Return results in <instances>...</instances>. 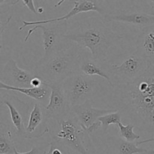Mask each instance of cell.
I'll return each mask as SVG.
<instances>
[{"label": "cell", "instance_id": "3957f363", "mask_svg": "<svg viewBox=\"0 0 154 154\" xmlns=\"http://www.w3.org/2000/svg\"><path fill=\"white\" fill-rule=\"evenodd\" d=\"M83 55V49L72 44L48 60H39L35 65L34 73L47 84L63 83L79 71Z\"/></svg>", "mask_w": 154, "mask_h": 154}, {"label": "cell", "instance_id": "8fae6325", "mask_svg": "<svg viewBox=\"0 0 154 154\" xmlns=\"http://www.w3.org/2000/svg\"><path fill=\"white\" fill-rule=\"evenodd\" d=\"M74 7L72 10L66 14L64 16L61 17H57L55 19H49V20H36V21H23V26H21L19 28L20 31L23 29L24 27L28 26H37V25H44V24L51 23L62 22V21H67L72 17L80 13H85V12L95 11L99 13L101 15H105V13L104 12L103 9L102 8L99 7L96 5V1H88V0H80V1H74Z\"/></svg>", "mask_w": 154, "mask_h": 154}, {"label": "cell", "instance_id": "ba28073f", "mask_svg": "<svg viewBox=\"0 0 154 154\" xmlns=\"http://www.w3.org/2000/svg\"><path fill=\"white\" fill-rule=\"evenodd\" d=\"M48 85L51 92L48 104L45 106V114L48 120L58 122L67 117L72 111V108L65 94L63 83Z\"/></svg>", "mask_w": 154, "mask_h": 154}, {"label": "cell", "instance_id": "4fadbf2b", "mask_svg": "<svg viewBox=\"0 0 154 154\" xmlns=\"http://www.w3.org/2000/svg\"><path fill=\"white\" fill-rule=\"evenodd\" d=\"M136 54L142 57L149 66L154 65V24L143 28L135 41Z\"/></svg>", "mask_w": 154, "mask_h": 154}, {"label": "cell", "instance_id": "603a6c76", "mask_svg": "<svg viewBox=\"0 0 154 154\" xmlns=\"http://www.w3.org/2000/svg\"><path fill=\"white\" fill-rule=\"evenodd\" d=\"M101 127H102V123H101V122L98 120L97 121H96L94 123H93V124H92L90 127L85 129V131L87 132V134H90V133H93V132H96V130H98V129Z\"/></svg>", "mask_w": 154, "mask_h": 154}, {"label": "cell", "instance_id": "484cf974", "mask_svg": "<svg viewBox=\"0 0 154 154\" xmlns=\"http://www.w3.org/2000/svg\"><path fill=\"white\" fill-rule=\"evenodd\" d=\"M142 154H154V147H153V148L149 149V150H147V151H146L145 153H144Z\"/></svg>", "mask_w": 154, "mask_h": 154}, {"label": "cell", "instance_id": "9c48e42d", "mask_svg": "<svg viewBox=\"0 0 154 154\" xmlns=\"http://www.w3.org/2000/svg\"><path fill=\"white\" fill-rule=\"evenodd\" d=\"M35 77L31 73L18 67L17 62L13 59L9 60L2 67L0 72V81L7 85L19 88L32 87V81Z\"/></svg>", "mask_w": 154, "mask_h": 154}, {"label": "cell", "instance_id": "44dd1931", "mask_svg": "<svg viewBox=\"0 0 154 154\" xmlns=\"http://www.w3.org/2000/svg\"><path fill=\"white\" fill-rule=\"evenodd\" d=\"M121 114L117 111L99 117V120L102 123V127L103 131L106 132L110 125L115 124L117 126L119 123H121Z\"/></svg>", "mask_w": 154, "mask_h": 154}, {"label": "cell", "instance_id": "d4e9b609", "mask_svg": "<svg viewBox=\"0 0 154 154\" xmlns=\"http://www.w3.org/2000/svg\"><path fill=\"white\" fill-rule=\"evenodd\" d=\"M150 142H154V138H150V139H145L142 140L141 141H138L137 142V145H141L143 144H147V143H150Z\"/></svg>", "mask_w": 154, "mask_h": 154}, {"label": "cell", "instance_id": "7402d4cb", "mask_svg": "<svg viewBox=\"0 0 154 154\" xmlns=\"http://www.w3.org/2000/svg\"><path fill=\"white\" fill-rule=\"evenodd\" d=\"M23 2V5L25 7H26L30 11L32 12L34 14H38V11L36 10V8L35 6V2L33 0H23L21 1Z\"/></svg>", "mask_w": 154, "mask_h": 154}, {"label": "cell", "instance_id": "6da1fadb", "mask_svg": "<svg viewBox=\"0 0 154 154\" xmlns=\"http://www.w3.org/2000/svg\"><path fill=\"white\" fill-rule=\"evenodd\" d=\"M111 104L141 137L154 138V65L134 83L114 86Z\"/></svg>", "mask_w": 154, "mask_h": 154}, {"label": "cell", "instance_id": "2e32d148", "mask_svg": "<svg viewBox=\"0 0 154 154\" xmlns=\"http://www.w3.org/2000/svg\"><path fill=\"white\" fill-rule=\"evenodd\" d=\"M0 89L2 90H5L8 91H14L17 93L26 95L31 99H35L36 102L42 104L43 106H45L48 99H50L51 96V89L47 84H44L39 87H28V88H19V87H14L11 86L7 85L3 82L0 81Z\"/></svg>", "mask_w": 154, "mask_h": 154}, {"label": "cell", "instance_id": "5b68a950", "mask_svg": "<svg viewBox=\"0 0 154 154\" xmlns=\"http://www.w3.org/2000/svg\"><path fill=\"white\" fill-rule=\"evenodd\" d=\"M57 123L60 125V130L54 137L56 144L66 146L80 154H88L84 145V138L87 133L72 111Z\"/></svg>", "mask_w": 154, "mask_h": 154}, {"label": "cell", "instance_id": "5bb4252c", "mask_svg": "<svg viewBox=\"0 0 154 154\" xmlns=\"http://www.w3.org/2000/svg\"><path fill=\"white\" fill-rule=\"evenodd\" d=\"M114 111H117L93 108L91 101H87L82 105L72 108V112L75 114L84 129L90 127L93 123L99 120V117Z\"/></svg>", "mask_w": 154, "mask_h": 154}, {"label": "cell", "instance_id": "ac0fdd59", "mask_svg": "<svg viewBox=\"0 0 154 154\" xmlns=\"http://www.w3.org/2000/svg\"><path fill=\"white\" fill-rule=\"evenodd\" d=\"M16 149L12 134L8 128H4L1 123L0 129V154H14Z\"/></svg>", "mask_w": 154, "mask_h": 154}, {"label": "cell", "instance_id": "e0dca14e", "mask_svg": "<svg viewBox=\"0 0 154 154\" xmlns=\"http://www.w3.org/2000/svg\"><path fill=\"white\" fill-rule=\"evenodd\" d=\"M79 71L87 76H99L100 78H104L108 81V84L112 88L114 87V84H113L111 78L107 69L105 70V69H102L99 65V62L93 60L92 57L83 55L81 63H80Z\"/></svg>", "mask_w": 154, "mask_h": 154}, {"label": "cell", "instance_id": "7a4b0ae2", "mask_svg": "<svg viewBox=\"0 0 154 154\" xmlns=\"http://www.w3.org/2000/svg\"><path fill=\"white\" fill-rule=\"evenodd\" d=\"M106 23L98 17L77 20L69 26L65 38L69 44L81 49L87 48L96 61H105L124 38L110 28Z\"/></svg>", "mask_w": 154, "mask_h": 154}, {"label": "cell", "instance_id": "ffe728a7", "mask_svg": "<svg viewBox=\"0 0 154 154\" xmlns=\"http://www.w3.org/2000/svg\"><path fill=\"white\" fill-rule=\"evenodd\" d=\"M117 128L119 129L120 136L125 141L129 142H134L137 140L141 138V135L134 132L135 126L132 123H128L127 125H123L122 123H120L117 125Z\"/></svg>", "mask_w": 154, "mask_h": 154}, {"label": "cell", "instance_id": "4316f807", "mask_svg": "<svg viewBox=\"0 0 154 154\" xmlns=\"http://www.w3.org/2000/svg\"><path fill=\"white\" fill-rule=\"evenodd\" d=\"M43 154H52V149H51V147H50L49 150H48V151H45Z\"/></svg>", "mask_w": 154, "mask_h": 154}, {"label": "cell", "instance_id": "7c38bea8", "mask_svg": "<svg viewBox=\"0 0 154 154\" xmlns=\"http://www.w3.org/2000/svg\"><path fill=\"white\" fill-rule=\"evenodd\" d=\"M48 120L45 114V106L38 102L35 103L29 116L26 128V139L38 138L45 134L48 133L49 128L47 125Z\"/></svg>", "mask_w": 154, "mask_h": 154}, {"label": "cell", "instance_id": "8992f818", "mask_svg": "<svg viewBox=\"0 0 154 154\" xmlns=\"http://www.w3.org/2000/svg\"><path fill=\"white\" fill-rule=\"evenodd\" d=\"M68 27L69 26L67 21L34 26L33 28L29 30L26 36L24 38V42H27L33 32L35 31L36 29H42L45 55L40 60H48L51 56L72 45L69 44L65 38V35L68 31Z\"/></svg>", "mask_w": 154, "mask_h": 154}, {"label": "cell", "instance_id": "83f0119b", "mask_svg": "<svg viewBox=\"0 0 154 154\" xmlns=\"http://www.w3.org/2000/svg\"><path fill=\"white\" fill-rule=\"evenodd\" d=\"M146 2H147V3L150 4V5H152L153 7H154V0H152V1H146Z\"/></svg>", "mask_w": 154, "mask_h": 154}, {"label": "cell", "instance_id": "9a60e30c", "mask_svg": "<svg viewBox=\"0 0 154 154\" xmlns=\"http://www.w3.org/2000/svg\"><path fill=\"white\" fill-rule=\"evenodd\" d=\"M0 102L1 105H5L8 108L11 119L17 135L26 139V126L25 117L21 110H20L19 108H17V105H15L16 100L8 95H2Z\"/></svg>", "mask_w": 154, "mask_h": 154}, {"label": "cell", "instance_id": "f1b7e54d", "mask_svg": "<svg viewBox=\"0 0 154 154\" xmlns=\"http://www.w3.org/2000/svg\"><path fill=\"white\" fill-rule=\"evenodd\" d=\"M43 11H44L43 8H39L38 9V14L42 13V12H43Z\"/></svg>", "mask_w": 154, "mask_h": 154}, {"label": "cell", "instance_id": "cb8c5ba5", "mask_svg": "<svg viewBox=\"0 0 154 154\" xmlns=\"http://www.w3.org/2000/svg\"><path fill=\"white\" fill-rule=\"evenodd\" d=\"M38 153H39L38 148L36 146H33L31 150H29V151L24 152V153H20V152L18 151V150H17V148H16V149H15L14 153V154H38Z\"/></svg>", "mask_w": 154, "mask_h": 154}, {"label": "cell", "instance_id": "d6986e66", "mask_svg": "<svg viewBox=\"0 0 154 154\" xmlns=\"http://www.w3.org/2000/svg\"><path fill=\"white\" fill-rule=\"evenodd\" d=\"M118 154H142L147 149L139 147L137 143L129 142L120 138L118 143Z\"/></svg>", "mask_w": 154, "mask_h": 154}, {"label": "cell", "instance_id": "277c9868", "mask_svg": "<svg viewBox=\"0 0 154 154\" xmlns=\"http://www.w3.org/2000/svg\"><path fill=\"white\" fill-rule=\"evenodd\" d=\"M63 85L65 94L72 108L90 101L96 93L98 81L95 77L87 76L78 71L65 80Z\"/></svg>", "mask_w": 154, "mask_h": 154}, {"label": "cell", "instance_id": "30bf717a", "mask_svg": "<svg viewBox=\"0 0 154 154\" xmlns=\"http://www.w3.org/2000/svg\"><path fill=\"white\" fill-rule=\"evenodd\" d=\"M103 19L107 23L121 22L137 26H141L142 29L154 24V14L120 9L106 13L103 16Z\"/></svg>", "mask_w": 154, "mask_h": 154}, {"label": "cell", "instance_id": "52a82bcc", "mask_svg": "<svg viewBox=\"0 0 154 154\" xmlns=\"http://www.w3.org/2000/svg\"><path fill=\"white\" fill-rule=\"evenodd\" d=\"M148 67L147 62L134 52L120 65H110L107 71L114 87L134 83L145 73Z\"/></svg>", "mask_w": 154, "mask_h": 154}]
</instances>
